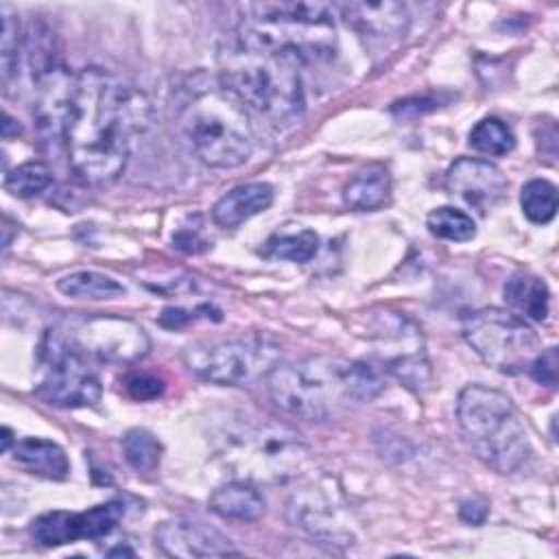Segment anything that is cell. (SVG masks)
Wrapping results in <instances>:
<instances>
[{
	"mask_svg": "<svg viewBox=\"0 0 559 559\" xmlns=\"http://www.w3.org/2000/svg\"><path fill=\"white\" fill-rule=\"evenodd\" d=\"M39 360L41 380L35 386V395L41 402L59 408H83L100 400V380L90 367L87 356L61 332L52 330L44 336Z\"/></svg>",
	"mask_w": 559,
	"mask_h": 559,
	"instance_id": "cell-9",
	"label": "cell"
},
{
	"mask_svg": "<svg viewBox=\"0 0 559 559\" xmlns=\"http://www.w3.org/2000/svg\"><path fill=\"white\" fill-rule=\"evenodd\" d=\"M487 518V504L478 500H467L461 504V520L469 524H480Z\"/></svg>",
	"mask_w": 559,
	"mask_h": 559,
	"instance_id": "cell-33",
	"label": "cell"
},
{
	"mask_svg": "<svg viewBox=\"0 0 559 559\" xmlns=\"http://www.w3.org/2000/svg\"><path fill=\"white\" fill-rule=\"evenodd\" d=\"M463 336L480 360L502 373H520L539 354V338L515 312L480 308L463 319Z\"/></svg>",
	"mask_w": 559,
	"mask_h": 559,
	"instance_id": "cell-8",
	"label": "cell"
},
{
	"mask_svg": "<svg viewBox=\"0 0 559 559\" xmlns=\"http://www.w3.org/2000/svg\"><path fill=\"white\" fill-rule=\"evenodd\" d=\"M173 247H177L179 251L186 253H199L205 251L210 247V242L205 238H201V234L192 227H181L175 236H173Z\"/></svg>",
	"mask_w": 559,
	"mask_h": 559,
	"instance_id": "cell-32",
	"label": "cell"
},
{
	"mask_svg": "<svg viewBox=\"0 0 559 559\" xmlns=\"http://www.w3.org/2000/svg\"><path fill=\"white\" fill-rule=\"evenodd\" d=\"M557 188L548 179H531L522 186L520 205L531 223L546 225L557 214Z\"/></svg>",
	"mask_w": 559,
	"mask_h": 559,
	"instance_id": "cell-26",
	"label": "cell"
},
{
	"mask_svg": "<svg viewBox=\"0 0 559 559\" xmlns=\"http://www.w3.org/2000/svg\"><path fill=\"white\" fill-rule=\"evenodd\" d=\"M334 11L371 46L397 41L411 22L408 9L400 2H343L334 4Z\"/></svg>",
	"mask_w": 559,
	"mask_h": 559,
	"instance_id": "cell-14",
	"label": "cell"
},
{
	"mask_svg": "<svg viewBox=\"0 0 559 559\" xmlns=\"http://www.w3.org/2000/svg\"><path fill=\"white\" fill-rule=\"evenodd\" d=\"M214 515L236 522H255L264 513L262 493L247 480H231L216 487L207 500Z\"/></svg>",
	"mask_w": 559,
	"mask_h": 559,
	"instance_id": "cell-18",
	"label": "cell"
},
{
	"mask_svg": "<svg viewBox=\"0 0 559 559\" xmlns=\"http://www.w3.org/2000/svg\"><path fill=\"white\" fill-rule=\"evenodd\" d=\"M445 188L485 214L504 199L507 177L496 164L487 159L459 157L445 173Z\"/></svg>",
	"mask_w": 559,
	"mask_h": 559,
	"instance_id": "cell-13",
	"label": "cell"
},
{
	"mask_svg": "<svg viewBox=\"0 0 559 559\" xmlns=\"http://www.w3.org/2000/svg\"><path fill=\"white\" fill-rule=\"evenodd\" d=\"M373 330L386 369L408 389L424 391L430 382V365L424 354L421 330L400 312L376 317Z\"/></svg>",
	"mask_w": 559,
	"mask_h": 559,
	"instance_id": "cell-11",
	"label": "cell"
},
{
	"mask_svg": "<svg viewBox=\"0 0 559 559\" xmlns=\"http://www.w3.org/2000/svg\"><path fill=\"white\" fill-rule=\"evenodd\" d=\"M122 452L127 463L142 474H151L159 465L162 445L146 428H131L122 437Z\"/></svg>",
	"mask_w": 559,
	"mask_h": 559,
	"instance_id": "cell-28",
	"label": "cell"
},
{
	"mask_svg": "<svg viewBox=\"0 0 559 559\" xmlns=\"http://www.w3.org/2000/svg\"><path fill=\"white\" fill-rule=\"evenodd\" d=\"M528 371L539 384L555 386L557 384V347L539 349V354L533 358Z\"/></svg>",
	"mask_w": 559,
	"mask_h": 559,
	"instance_id": "cell-31",
	"label": "cell"
},
{
	"mask_svg": "<svg viewBox=\"0 0 559 559\" xmlns=\"http://www.w3.org/2000/svg\"><path fill=\"white\" fill-rule=\"evenodd\" d=\"M456 419L463 441L487 467L511 474L528 459V432L507 393L467 384L456 400Z\"/></svg>",
	"mask_w": 559,
	"mask_h": 559,
	"instance_id": "cell-5",
	"label": "cell"
},
{
	"mask_svg": "<svg viewBox=\"0 0 559 559\" xmlns=\"http://www.w3.org/2000/svg\"><path fill=\"white\" fill-rule=\"evenodd\" d=\"M426 227L435 238L450 242H465L476 236V223L459 207L441 205L426 216Z\"/></svg>",
	"mask_w": 559,
	"mask_h": 559,
	"instance_id": "cell-25",
	"label": "cell"
},
{
	"mask_svg": "<svg viewBox=\"0 0 559 559\" xmlns=\"http://www.w3.org/2000/svg\"><path fill=\"white\" fill-rule=\"evenodd\" d=\"M81 354L100 362L127 365L144 358L151 349L146 330L133 319L118 314H83L68 321L61 332Z\"/></svg>",
	"mask_w": 559,
	"mask_h": 559,
	"instance_id": "cell-10",
	"label": "cell"
},
{
	"mask_svg": "<svg viewBox=\"0 0 559 559\" xmlns=\"http://www.w3.org/2000/svg\"><path fill=\"white\" fill-rule=\"evenodd\" d=\"M221 441V456L240 480H284L306 459L299 435L280 421L234 424Z\"/></svg>",
	"mask_w": 559,
	"mask_h": 559,
	"instance_id": "cell-6",
	"label": "cell"
},
{
	"mask_svg": "<svg viewBox=\"0 0 559 559\" xmlns=\"http://www.w3.org/2000/svg\"><path fill=\"white\" fill-rule=\"evenodd\" d=\"M249 17L317 28H334V4L325 2H255L247 7Z\"/></svg>",
	"mask_w": 559,
	"mask_h": 559,
	"instance_id": "cell-19",
	"label": "cell"
},
{
	"mask_svg": "<svg viewBox=\"0 0 559 559\" xmlns=\"http://www.w3.org/2000/svg\"><path fill=\"white\" fill-rule=\"evenodd\" d=\"M382 389L373 367L336 356L277 362L266 373L271 400L288 415L323 421L349 404L373 400Z\"/></svg>",
	"mask_w": 559,
	"mask_h": 559,
	"instance_id": "cell-4",
	"label": "cell"
},
{
	"mask_svg": "<svg viewBox=\"0 0 559 559\" xmlns=\"http://www.w3.org/2000/svg\"><path fill=\"white\" fill-rule=\"evenodd\" d=\"M122 500H107L85 511H48L33 520L31 535L44 548L72 544L76 539L107 537L124 518Z\"/></svg>",
	"mask_w": 559,
	"mask_h": 559,
	"instance_id": "cell-12",
	"label": "cell"
},
{
	"mask_svg": "<svg viewBox=\"0 0 559 559\" xmlns=\"http://www.w3.org/2000/svg\"><path fill=\"white\" fill-rule=\"evenodd\" d=\"M155 544L168 557H225L238 555L231 542L210 526L188 520H166L155 528Z\"/></svg>",
	"mask_w": 559,
	"mask_h": 559,
	"instance_id": "cell-15",
	"label": "cell"
},
{
	"mask_svg": "<svg viewBox=\"0 0 559 559\" xmlns=\"http://www.w3.org/2000/svg\"><path fill=\"white\" fill-rule=\"evenodd\" d=\"M280 343L264 332L231 338L197 341L181 352L183 365L201 380L214 384H242L269 373L280 360Z\"/></svg>",
	"mask_w": 559,
	"mask_h": 559,
	"instance_id": "cell-7",
	"label": "cell"
},
{
	"mask_svg": "<svg viewBox=\"0 0 559 559\" xmlns=\"http://www.w3.org/2000/svg\"><path fill=\"white\" fill-rule=\"evenodd\" d=\"M148 122V100L103 68L74 79L63 146L72 173L87 186L107 188L120 179L131 142Z\"/></svg>",
	"mask_w": 559,
	"mask_h": 559,
	"instance_id": "cell-1",
	"label": "cell"
},
{
	"mask_svg": "<svg viewBox=\"0 0 559 559\" xmlns=\"http://www.w3.org/2000/svg\"><path fill=\"white\" fill-rule=\"evenodd\" d=\"M504 301L518 317L528 321H544L548 317L550 293L544 280L528 273H518L504 284Z\"/></svg>",
	"mask_w": 559,
	"mask_h": 559,
	"instance_id": "cell-20",
	"label": "cell"
},
{
	"mask_svg": "<svg viewBox=\"0 0 559 559\" xmlns=\"http://www.w3.org/2000/svg\"><path fill=\"white\" fill-rule=\"evenodd\" d=\"M57 288L74 299H111L124 293L122 284L98 271H74L57 282Z\"/></svg>",
	"mask_w": 559,
	"mask_h": 559,
	"instance_id": "cell-23",
	"label": "cell"
},
{
	"mask_svg": "<svg viewBox=\"0 0 559 559\" xmlns=\"http://www.w3.org/2000/svg\"><path fill=\"white\" fill-rule=\"evenodd\" d=\"M319 249V236L312 229L282 227L269 236L262 247L266 258H280L290 262H308Z\"/></svg>",
	"mask_w": 559,
	"mask_h": 559,
	"instance_id": "cell-22",
	"label": "cell"
},
{
	"mask_svg": "<svg viewBox=\"0 0 559 559\" xmlns=\"http://www.w3.org/2000/svg\"><path fill=\"white\" fill-rule=\"evenodd\" d=\"M52 183V170L46 162L41 159H31L13 170L7 173L4 177V188L20 199H31L41 194L48 186Z\"/></svg>",
	"mask_w": 559,
	"mask_h": 559,
	"instance_id": "cell-27",
	"label": "cell"
},
{
	"mask_svg": "<svg viewBox=\"0 0 559 559\" xmlns=\"http://www.w3.org/2000/svg\"><path fill=\"white\" fill-rule=\"evenodd\" d=\"M469 146L483 155L500 157V155H507L513 151L515 135L504 120H500L496 116H487L472 127Z\"/></svg>",
	"mask_w": 559,
	"mask_h": 559,
	"instance_id": "cell-24",
	"label": "cell"
},
{
	"mask_svg": "<svg viewBox=\"0 0 559 559\" xmlns=\"http://www.w3.org/2000/svg\"><path fill=\"white\" fill-rule=\"evenodd\" d=\"M2 13V44H0V66H2V83L9 87L11 79L17 74V57H20V24L17 15L9 4L0 7Z\"/></svg>",
	"mask_w": 559,
	"mask_h": 559,
	"instance_id": "cell-29",
	"label": "cell"
},
{
	"mask_svg": "<svg viewBox=\"0 0 559 559\" xmlns=\"http://www.w3.org/2000/svg\"><path fill=\"white\" fill-rule=\"evenodd\" d=\"M13 122H15V120H13L9 114H4V122H2V138H4V140L11 138V131L17 135L20 127H13Z\"/></svg>",
	"mask_w": 559,
	"mask_h": 559,
	"instance_id": "cell-34",
	"label": "cell"
},
{
	"mask_svg": "<svg viewBox=\"0 0 559 559\" xmlns=\"http://www.w3.org/2000/svg\"><path fill=\"white\" fill-rule=\"evenodd\" d=\"M2 435H4V437H2V452H7L9 445H11V430L4 426V428H2Z\"/></svg>",
	"mask_w": 559,
	"mask_h": 559,
	"instance_id": "cell-35",
	"label": "cell"
},
{
	"mask_svg": "<svg viewBox=\"0 0 559 559\" xmlns=\"http://www.w3.org/2000/svg\"><path fill=\"white\" fill-rule=\"evenodd\" d=\"M179 131L210 168H236L253 153V127L247 107L205 70L188 74L173 92Z\"/></svg>",
	"mask_w": 559,
	"mask_h": 559,
	"instance_id": "cell-3",
	"label": "cell"
},
{
	"mask_svg": "<svg viewBox=\"0 0 559 559\" xmlns=\"http://www.w3.org/2000/svg\"><path fill=\"white\" fill-rule=\"evenodd\" d=\"M275 188L266 181L240 183L227 190L212 207V221L223 229H236L251 216L271 207Z\"/></svg>",
	"mask_w": 559,
	"mask_h": 559,
	"instance_id": "cell-16",
	"label": "cell"
},
{
	"mask_svg": "<svg viewBox=\"0 0 559 559\" xmlns=\"http://www.w3.org/2000/svg\"><path fill=\"white\" fill-rule=\"evenodd\" d=\"M391 179L382 166H367L358 170L343 188V201L358 212L378 210L389 201Z\"/></svg>",
	"mask_w": 559,
	"mask_h": 559,
	"instance_id": "cell-21",
	"label": "cell"
},
{
	"mask_svg": "<svg viewBox=\"0 0 559 559\" xmlns=\"http://www.w3.org/2000/svg\"><path fill=\"white\" fill-rule=\"evenodd\" d=\"M124 389L133 400L144 402V400L159 397L162 391H164V382L157 376H151V373H131L124 380Z\"/></svg>",
	"mask_w": 559,
	"mask_h": 559,
	"instance_id": "cell-30",
	"label": "cell"
},
{
	"mask_svg": "<svg viewBox=\"0 0 559 559\" xmlns=\"http://www.w3.org/2000/svg\"><path fill=\"white\" fill-rule=\"evenodd\" d=\"M13 461L31 474L63 480L70 474V461L63 448L41 437H26L13 443Z\"/></svg>",
	"mask_w": 559,
	"mask_h": 559,
	"instance_id": "cell-17",
	"label": "cell"
},
{
	"mask_svg": "<svg viewBox=\"0 0 559 559\" xmlns=\"http://www.w3.org/2000/svg\"><path fill=\"white\" fill-rule=\"evenodd\" d=\"M301 66L297 52L262 39L245 24L218 48L221 83L249 114L273 127H288L304 114Z\"/></svg>",
	"mask_w": 559,
	"mask_h": 559,
	"instance_id": "cell-2",
	"label": "cell"
}]
</instances>
